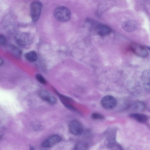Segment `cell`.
Listing matches in <instances>:
<instances>
[{
  "label": "cell",
  "instance_id": "6da1fadb",
  "mask_svg": "<svg viewBox=\"0 0 150 150\" xmlns=\"http://www.w3.org/2000/svg\"><path fill=\"white\" fill-rule=\"evenodd\" d=\"M14 38L18 44L25 48L29 46L33 42V38L31 35L23 31L17 32L15 35Z\"/></svg>",
  "mask_w": 150,
  "mask_h": 150
},
{
  "label": "cell",
  "instance_id": "7a4b0ae2",
  "mask_svg": "<svg viewBox=\"0 0 150 150\" xmlns=\"http://www.w3.org/2000/svg\"><path fill=\"white\" fill-rule=\"evenodd\" d=\"M54 15L57 21L64 22L70 19L71 13L67 7L64 6H59L55 9Z\"/></svg>",
  "mask_w": 150,
  "mask_h": 150
},
{
  "label": "cell",
  "instance_id": "3957f363",
  "mask_svg": "<svg viewBox=\"0 0 150 150\" xmlns=\"http://www.w3.org/2000/svg\"><path fill=\"white\" fill-rule=\"evenodd\" d=\"M42 7V4L39 1H34L30 4V14L33 21L36 22L39 19Z\"/></svg>",
  "mask_w": 150,
  "mask_h": 150
},
{
  "label": "cell",
  "instance_id": "277c9868",
  "mask_svg": "<svg viewBox=\"0 0 150 150\" xmlns=\"http://www.w3.org/2000/svg\"><path fill=\"white\" fill-rule=\"evenodd\" d=\"M117 101L115 98L110 95L105 96L101 99L100 104L104 109L107 110L114 108L117 105Z\"/></svg>",
  "mask_w": 150,
  "mask_h": 150
},
{
  "label": "cell",
  "instance_id": "5b68a950",
  "mask_svg": "<svg viewBox=\"0 0 150 150\" xmlns=\"http://www.w3.org/2000/svg\"><path fill=\"white\" fill-rule=\"evenodd\" d=\"M68 129L70 133L75 136L81 134L83 131L82 125L79 121L74 120L69 123Z\"/></svg>",
  "mask_w": 150,
  "mask_h": 150
},
{
  "label": "cell",
  "instance_id": "8992f818",
  "mask_svg": "<svg viewBox=\"0 0 150 150\" xmlns=\"http://www.w3.org/2000/svg\"><path fill=\"white\" fill-rule=\"evenodd\" d=\"M61 140V137L57 135H51L42 143V146L45 148L52 147L59 143Z\"/></svg>",
  "mask_w": 150,
  "mask_h": 150
},
{
  "label": "cell",
  "instance_id": "52a82bcc",
  "mask_svg": "<svg viewBox=\"0 0 150 150\" xmlns=\"http://www.w3.org/2000/svg\"><path fill=\"white\" fill-rule=\"evenodd\" d=\"M132 52L137 56L142 57H146L148 52L146 49L143 46L136 43H132L131 46Z\"/></svg>",
  "mask_w": 150,
  "mask_h": 150
},
{
  "label": "cell",
  "instance_id": "ba28073f",
  "mask_svg": "<svg viewBox=\"0 0 150 150\" xmlns=\"http://www.w3.org/2000/svg\"><path fill=\"white\" fill-rule=\"evenodd\" d=\"M39 97L43 100L50 105H54L57 102L55 97L47 91H40L38 93Z\"/></svg>",
  "mask_w": 150,
  "mask_h": 150
},
{
  "label": "cell",
  "instance_id": "9c48e42d",
  "mask_svg": "<svg viewBox=\"0 0 150 150\" xmlns=\"http://www.w3.org/2000/svg\"><path fill=\"white\" fill-rule=\"evenodd\" d=\"M141 79L144 90L150 92V69H146L142 71Z\"/></svg>",
  "mask_w": 150,
  "mask_h": 150
},
{
  "label": "cell",
  "instance_id": "30bf717a",
  "mask_svg": "<svg viewBox=\"0 0 150 150\" xmlns=\"http://www.w3.org/2000/svg\"><path fill=\"white\" fill-rule=\"evenodd\" d=\"M56 93L59 97L60 100L64 106L70 110L76 111L75 108L71 104L74 100L71 98L59 93L54 89Z\"/></svg>",
  "mask_w": 150,
  "mask_h": 150
},
{
  "label": "cell",
  "instance_id": "8fae6325",
  "mask_svg": "<svg viewBox=\"0 0 150 150\" xmlns=\"http://www.w3.org/2000/svg\"><path fill=\"white\" fill-rule=\"evenodd\" d=\"M96 31L98 35L104 37L110 35L112 32V29L106 25L99 24L96 26Z\"/></svg>",
  "mask_w": 150,
  "mask_h": 150
},
{
  "label": "cell",
  "instance_id": "7c38bea8",
  "mask_svg": "<svg viewBox=\"0 0 150 150\" xmlns=\"http://www.w3.org/2000/svg\"><path fill=\"white\" fill-rule=\"evenodd\" d=\"M123 28L127 31L131 32L135 30L137 27V24L134 21L129 20L124 22L122 25Z\"/></svg>",
  "mask_w": 150,
  "mask_h": 150
},
{
  "label": "cell",
  "instance_id": "4fadbf2b",
  "mask_svg": "<svg viewBox=\"0 0 150 150\" xmlns=\"http://www.w3.org/2000/svg\"><path fill=\"white\" fill-rule=\"evenodd\" d=\"M129 108L134 110L142 111L146 109V105L143 102L137 101L132 103L129 106Z\"/></svg>",
  "mask_w": 150,
  "mask_h": 150
},
{
  "label": "cell",
  "instance_id": "5bb4252c",
  "mask_svg": "<svg viewBox=\"0 0 150 150\" xmlns=\"http://www.w3.org/2000/svg\"><path fill=\"white\" fill-rule=\"evenodd\" d=\"M129 115L131 117L140 122H145L148 120L147 116L143 114L133 113L130 114Z\"/></svg>",
  "mask_w": 150,
  "mask_h": 150
},
{
  "label": "cell",
  "instance_id": "9a60e30c",
  "mask_svg": "<svg viewBox=\"0 0 150 150\" xmlns=\"http://www.w3.org/2000/svg\"><path fill=\"white\" fill-rule=\"evenodd\" d=\"M25 59L29 62H34L38 59V55L35 51H31L28 52L25 54Z\"/></svg>",
  "mask_w": 150,
  "mask_h": 150
},
{
  "label": "cell",
  "instance_id": "2e32d148",
  "mask_svg": "<svg viewBox=\"0 0 150 150\" xmlns=\"http://www.w3.org/2000/svg\"><path fill=\"white\" fill-rule=\"evenodd\" d=\"M115 136L114 133L111 132L107 136L106 141V143L109 147H110L115 143Z\"/></svg>",
  "mask_w": 150,
  "mask_h": 150
},
{
  "label": "cell",
  "instance_id": "e0dca14e",
  "mask_svg": "<svg viewBox=\"0 0 150 150\" xmlns=\"http://www.w3.org/2000/svg\"><path fill=\"white\" fill-rule=\"evenodd\" d=\"M88 145L83 142H80L77 143L74 146L73 150H87Z\"/></svg>",
  "mask_w": 150,
  "mask_h": 150
},
{
  "label": "cell",
  "instance_id": "ac0fdd59",
  "mask_svg": "<svg viewBox=\"0 0 150 150\" xmlns=\"http://www.w3.org/2000/svg\"><path fill=\"white\" fill-rule=\"evenodd\" d=\"M9 50L11 53L15 56L18 57L20 56L21 51L18 48L16 47L11 46L9 47Z\"/></svg>",
  "mask_w": 150,
  "mask_h": 150
},
{
  "label": "cell",
  "instance_id": "d6986e66",
  "mask_svg": "<svg viewBox=\"0 0 150 150\" xmlns=\"http://www.w3.org/2000/svg\"><path fill=\"white\" fill-rule=\"evenodd\" d=\"M35 77L38 81L40 83L44 85L46 84V80L41 74H37L35 75Z\"/></svg>",
  "mask_w": 150,
  "mask_h": 150
},
{
  "label": "cell",
  "instance_id": "ffe728a7",
  "mask_svg": "<svg viewBox=\"0 0 150 150\" xmlns=\"http://www.w3.org/2000/svg\"><path fill=\"white\" fill-rule=\"evenodd\" d=\"M91 118L95 120H102L104 118V116L101 114L97 112H93L91 115Z\"/></svg>",
  "mask_w": 150,
  "mask_h": 150
},
{
  "label": "cell",
  "instance_id": "44dd1931",
  "mask_svg": "<svg viewBox=\"0 0 150 150\" xmlns=\"http://www.w3.org/2000/svg\"><path fill=\"white\" fill-rule=\"evenodd\" d=\"M5 37L2 35H0V43L1 45H5L6 43V40Z\"/></svg>",
  "mask_w": 150,
  "mask_h": 150
},
{
  "label": "cell",
  "instance_id": "7402d4cb",
  "mask_svg": "<svg viewBox=\"0 0 150 150\" xmlns=\"http://www.w3.org/2000/svg\"><path fill=\"white\" fill-rule=\"evenodd\" d=\"M30 150H35L34 148L31 145L30 146Z\"/></svg>",
  "mask_w": 150,
  "mask_h": 150
},
{
  "label": "cell",
  "instance_id": "603a6c76",
  "mask_svg": "<svg viewBox=\"0 0 150 150\" xmlns=\"http://www.w3.org/2000/svg\"><path fill=\"white\" fill-rule=\"evenodd\" d=\"M4 62V61L3 59H2L1 58H0V65H2Z\"/></svg>",
  "mask_w": 150,
  "mask_h": 150
},
{
  "label": "cell",
  "instance_id": "cb8c5ba5",
  "mask_svg": "<svg viewBox=\"0 0 150 150\" xmlns=\"http://www.w3.org/2000/svg\"><path fill=\"white\" fill-rule=\"evenodd\" d=\"M146 47L148 49V50L150 51V47Z\"/></svg>",
  "mask_w": 150,
  "mask_h": 150
},
{
  "label": "cell",
  "instance_id": "d4e9b609",
  "mask_svg": "<svg viewBox=\"0 0 150 150\" xmlns=\"http://www.w3.org/2000/svg\"><path fill=\"white\" fill-rule=\"evenodd\" d=\"M149 110L150 112V107L149 108Z\"/></svg>",
  "mask_w": 150,
  "mask_h": 150
}]
</instances>
